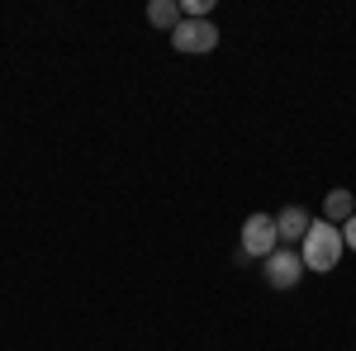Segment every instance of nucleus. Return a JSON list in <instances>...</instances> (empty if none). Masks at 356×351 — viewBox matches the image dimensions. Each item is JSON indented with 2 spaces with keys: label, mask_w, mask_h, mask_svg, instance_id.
<instances>
[{
  "label": "nucleus",
  "mask_w": 356,
  "mask_h": 351,
  "mask_svg": "<svg viewBox=\"0 0 356 351\" xmlns=\"http://www.w3.org/2000/svg\"><path fill=\"white\" fill-rule=\"evenodd\" d=\"M342 228L337 223H328V218H314V228L304 233V270H332L337 261H342Z\"/></svg>",
  "instance_id": "obj_1"
},
{
  "label": "nucleus",
  "mask_w": 356,
  "mask_h": 351,
  "mask_svg": "<svg viewBox=\"0 0 356 351\" xmlns=\"http://www.w3.org/2000/svg\"><path fill=\"white\" fill-rule=\"evenodd\" d=\"M171 48L176 53H214L219 48V28L209 19H181L171 28Z\"/></svg>",
  "instance_id": "obj_2"
},
{
  "label": "nucleus",
  "mask_w": 356,
  "mask_h": 351,
  "mask_svg": "<svg viewBox=\"0 0 356 351\" xmlns=\"http://www.w3.org/2000/svg\"><path fill=\"white\" fill-rule=\"evenodd\" d=\"M275 243H280V233H275V214H252L243 223V256H271Z\"/></svg>",
  "instance_id": "obj_3"
},
{
  "label": "nucleus",
  "mask_w": 356,
  "mask_h": 351,
  "mask_svg": "<svg viewBox=\"0 0 356 351\" xmlns=\"http://www.w3.org/2000/svg\"><path fill=\"white\" fill-rule=\"evenodd\" d=\"M300 275H304V256H295V252H271L266 256V280L275 290H295Z\"/></svg>",
  "instance_id": "obj_4"
},
{
  "label": "nucleus",
  "mask_w": 356,
  "mask_h": 351,
  "mask_svg": "<svg viewBox=\"0 0 356 351\" xmlns=\"http://www.w3.org/2000/svg\"><path fill=\"white\" fill-rule=\"evenodd\" d=\"M314 228V218L304 214L300 204H290V209H280L275 214V233H280V243H304V233Z\"/></svg>",
  "instance_id": "obj_5"
},
{
  "label": "nucleus",
  "mask_w": 356,
  "mask_h": 351,
  "mask_svg": "<svg viewBox=\"0 0 356 351\" xmlns=\"http://www.w3.org/2000/svg\"><path fill=\"white\" fill-rule=\"evenodd\" d=\"M352 214H356V204H352V190H328V199H323V218L342 228V223H347Z\"/></svg>",
  "instance_id": "obj_6"
},
{
  "label": "nucleus",
  "mask_w": 356,
  "mask_h": 351,
  "mask_svg": "<svg viewBox=\"0 0 356 351\" xmlns=\"http://www.w3.org/2000/svg\"><path fill=\"white\" fill-rule=\"evenodd\" d=\"M147 19L171 33V28L181 24V5H176V0H152V5H147Z\"/></svg>",
  "instance_id": "obj_7"
},
{
  "label": "nucleus",
  "mask_w": 356,
  "mask_h": 351,
  "mask_svg": "<svg viewBox=\"0 0 356 351\" xmlns=\"http://www.w3.org/2000/svg\"><path fill=\"white\" fill-rule=\"evenodd\" d=\"M342 243H347V247H352V252H356V214L347 218V223H342Z\"/></svg>",
  "instance_id": "obj_8"
}]
</instances>
